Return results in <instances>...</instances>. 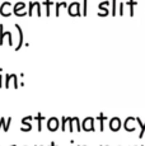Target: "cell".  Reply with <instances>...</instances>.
Here are the masks:
<instances>
[{
    "mask_svg": "<svg viewBox=\"0 0 145 146\" xmlns=\"http://www.w3.org/2000/svg\"><path fill=\"white\" fill-rule=\"evenodd\" d=\"M68 13L70 14L71 17H78V15H83L82 14V4L79 1H71L68 7Z\"/></svg>",
    "mask_w": 145,
    "mask_h": 146,
    "instance_id": "obj_1",
    "label": "cell"
},
{
    "mask_svg": "<svg viewBox=\"0 0 145 146\" xmlns=\"http://www.w3.org/2000/svg\"><path fill=\"white\" fill-rule=\"evenodd\" d=\"M13 7H14V5H13L9 0L3 1L1 5H0V14H1L3 17H10L13 13H14L13 12Z\"/></svg>",
    "mask_w": 145,
    "mask_h": 146,
    "instance_id": "obj_2",
    "label": "cell"
},
{
    "mask_svg": "<svg viewBox=\"0 0 145 146\" xmlns=\"http://www.w3.org/2000/svg\"><path fill=\"white\" fill-rule=\"evenodd\" d=\"M24 9H26V3L24 1H17L14 7H13V12H14L17 17H23L26 14H28V12Z\"/></svg>",
    "mask_w": 145,
    "mask_h": 146,
    "instance_id": "obj_3",
    "label": "cell"
},
{
    "mask_svg": "<svg viewBox=\"0 0 145 146\" xmlns=\"http://www.w3.org/2000/svg\"><path fill=\"white\" fill-rule=\"evenodd\" d=\"M83 128H82V123H80V121L78 117H71L70 119H69V131L70 132H74V131H78V132H80Z\"/></svg>",
    "mask_w": 145,
    "mask_h": 146,
    "instance_id": "obj_4",
    "label": "cell"
},
{
    "mask_svg": "<svg viewBox=\"0 0 145 146\" xmlns=\"http://www.w3.org/2000/svg\"><path fill=\"white\" fill-rule=\"evenodd\" d=\"M111 5L110 0H103L98 4V15L99 17H106L108 15V13H110V9H108V7Z\"/></svg>",
    "mask_w": 145,
    "mask_h": 146,
    "instance_id": "obj_5",
    "label": "cell"
},
{
    "mask_svg": "<svg viewBox=\"0 0 145 146\" xmlns=\"http://www.w3.org/2000/svg\"><path fill=\"white\" fill-rule=\"evenodd\" d=\"M82 128L87 132H94L96 128H94V118L93 117H87V118L83 119V123H82Z\"/></svg>",
    "mask_w": 145,
    "mask_h": 146,
    "instance_id": "obj_6",
    "label": "cell"
},
{
    "mask_svg": "<svg viewBox=\"0 0 145 146\" xmlns=\"http://www.w3.org/2000/svg\"><path fill=\"white\" fill-rule=\"evenodd\" d=\"M46 126H47V128H49V131L55 132V131L59 130V126H61V122L59 121V118H56V117H51V118L47 119Z\"/></svg>",
    "mask_w": 145,
    "mask_h": 146,
    "instance_id": "obj_7",
    "label": "cell"
},
{
    "mask_svg": "<svg viewBox=\"0 0 145 146\" xmlns=\"http://www.w3.org/2000/svg\"><path fill=\"white\" fill-rule=\"evenodd\" d=\"M14 27H15V29H17V33H18V44H17V47H15V51H18V50L22 48V46H23V43H24L23 29H22V27L19 26L18 23H15Z\"/></svg>",
    "mask_w": 145,
    "mask_h": 146,
    "instance_id": "obj_8",
    "label": "cell"
},
{
    "mask_svg": "<svg viewBox=\"0 0 145 146\" xmlns=\"http://www.w3.org/2000/svg\"><path fill=\"white\" fill-rule=\"evenodd\" d=\"M121 126H122V122L118 117H113V118L110 119V128L113 132H117V131L121 128Z\"/></svg>",
    "mask_w": 145,
    "mask_h": 146,
    "instance_id": "obj_9",
    "label": "cell"
},
{
    "mask_svg": "<svg viewBox=\"0 0 145 146\" xmlns=\"http://www.w3.org/2000/svg\"><path fill=\"white\" fill-rule=\"evenodd\" d=\"M134 122H136V117H127V118L125 119V123H124L125 130L129 131V132L135 131V125H132Z\"/></svg>",
    "mask_w": 145,
    "mask_h": 146,
    "instance_id": "obj_10",
    "label": "cell"
},
{
    "mask_svg": "<svg viewBox=\"0 0 145 146\" xmlns=\"http://www.w3.org/2000/svg\"><path fill=\"white\" fill-rule=\"evenodd\" d=\"M32 118H33L32 116H28V117H24V118L22 119V123L26 126V127H22V128H21L22 132H29V131L32 130V125H31V123L28 122V121H31Z\"/></svg>",
    "mask_w": 145,
    "mask_h": 146,
    "instance_id": "obj_11",
    "label": "cell"
},
{
    "mask_svg": "<svg viewBox=\"0 0 145 146\" xmlns=\"http://www.w3.org/2000/svg\"><path fill=\"white\" fill-rule=\"evenodd\" d=\"M10 31H4V26L0 23V44L4 43V40L7 37H9Z\"/></svg>",
    "mask_w": 145,
    "mask_h": 146,
    "instance_id": "obj_12",
    "label": "cell"
},
{
    "mask_svg": "<svg viewBox=\"0 0 145 146\" xmlns=\"http://www.w3.org/2000/svg\"><path fill=\"white\" fill-rule=\"evenodd\" d=\"M61 7H65L66 9H68L69 4L66 1H60V3H55V8H56V17H60V8Z\"/></svg>",
    "mask_w": 145,
    "mask_h": 146,
    "instance_id": "obj_13",
    "label": "cell"
},
{
    "mask_svg": "<svg viewBox=\"0 0 145 146\" xmlns=\"http://www.w3.org/2000/svg\"><path fill=\"white\" fill-rule=\"evenodd\" d=\"M35 119L37 121V125H38V132H41V131H42V121L45 119V117L40 113V112H38L37 116L35 117Z\"/></svg>",
    "mask_w": 145,
    "mask_h": 146,
    "instance_id": "obj_14",
    "label": "cell"
},
{
    "mask_svg": "<svg viewBox=\"0 0 145 146\" xmlns=\"http://www.w3.org/2000/svg\"><path fill=\"white\" fill-rule=\"evenodd\" d=\"M136 122L140 125V133H139V137L141 139V137L144 136V133H145V122H143V121L139 118V117H136Z\"/></svg>",
    "mask_w": 145,
    "mask_h": 146,
    "instance_id": "obj_15",
    "label": "cell"
},
{
    "mask_svg": "<svg viewBox=\"0 0 145 146\" xmlns=\"http://www.w3.org/2000/svg\"><path fill=\"white\" fill-rule=\"evenodd\" d=\"M107 118V117L104 116L103 113H99V116H98V119L99 121V125H101V128H99V131H104V119Z\"/></svg>",
    "mask_w": 145,
    "mask_h": 146,
    "instance_id": "obj_16",
    "label": "cell"
},
{
    "mask_svg": "<svg viewBox=\"0 0 145 146\" xmlns=\"http://www.w3.org/2000/svg\"><path fill=\"white\" fill-rule=\"evenodd\" d=\"M126 4L129 5V8H130V15L132 17L134 15V7L138 4V1H136V0H127Z\"/></svg>",
    "mask_w": 145,
    "mask_h": 146,
    "instance_id": "obj_17",
    "label": "cell"
},
{
    "mask_svg": "<svg viewBox=\"0 0 145 146\" xmlns=\"http://www.w3.org/2000/svg\"><path fill=\"white\" fill-rule=\"evenodd\" d=\"M69 119H70L69 117H61V126L60 127H61V131H63V132L66 131V123L69 122Z\"/></svg>",
    "mask_w": 145,
    "mask_h": 146,
    "instance_id": "obj_18",
    "label": "cell"
},
{
    "mask_svg": "<svg viewBox=\"0 0 145 146\" xmlns=\"http://www.w3.org/2000/svg\"><path fill=\"white\" fill-rule=\"evenodd\" d=\"M4 79H5V84H4V88H9V85H10V80L13 79V76H12V74H5L4 75Z\"/></svg>",
    "mask_w": 145,
    "mask_h": 146,
    "instance_id": "obj_19",
    "label": "cell"
},
{
    "mask_svg": "<svg viewBox=\"0 0 145 146\" xmlns=\"http://www.w3.org/2000/svg\"><path fill=\"white\" fill-rule=\"evenodd\" d=\"M52 4H54V1H52V0H45V1H43V5H45V8H46L47 17H50V5H52Z\"/></svg>",
    "mask_w": 145,
    "mask_h": 146,
    "instance_id": "obj_20",
    "label": "cell"
},
{
    "mask_svg": "<svg viewBox=\"0 0 145 146\" xmlns=\"http://www.w3.org/2000/svg\"><path fill=\"white\" fill-rule=\"evenodd\" d=\"M88 13V0H83V7H82V14L85 17Z\"/></svg>",
    "mask_w": 145,
    "mask_h": 146,
    "instance_id": "obj_21",
    "label": "cell"
},
{
    "mask_svg": "<svg viewBox=\"0 0 145 146\" xmlns=\"http://www.w3.org/2000/svg\"><path fill=\"white\" fill-rule=\"evenodd\" d=\"M33 9H36L35 1H29L28 3V15H32L33 14Z\"/></svg>",
    "mask_w": 145,
    "mask_h": 146,
    "instance_id": "obj_22",
    "label": "cell"
},
{
    "mask_svg": "<svg viewBox=\"0 0 145 146\" xmlns=\"http://www.w3.org/2000/svg\"><path fill=\"white\" fill-rule=\"evenodd\" d=\"M10 122H12V117H8V121L4 123V126H3V130L5 131V132H8L9 131V127H10Z\"/></svg>",
    "mask_w": 145,
    "mask_h": 146,
    "instance_id": "obj_23",
    "label": "cell"
},
{
    "mask_svg": "<svg viewBox=\"0 0 145 146\" xmlns=\"http://www.w3.org/2000/svg\"><path fill=\"white\" fill-rule=\"evenodd\" d=\"M111 5H112V15L117 14V0H111Z\"/></svg>",
    "mask_w": 145,
    "mask_h": 146,
    "instance_id": "obj_24",
    "label": "cell"
},
{
    "mask_svg": "<svg viewBox=\"0 0 145 146\" xmlns=\"http://www.w3.org/2000/svg\"><path fill=\"white\" fill-rule=\"evenodd\" d=\"M36 4V10H37V15L41 17V14H42V12H41V8H42V4H41L40 1H35Z\"/></svg>",
    "mask_w": 145,
    "mask_h": 146,
    "instance_id": "obj_25",
    "label": "cell"
},
{
    "mask_svg": "<svg viewBox=\"0 0 145 146\" xmlns=\"http://www.w3.org/2000/svg\"><path fill=\"white\" fill-rule=\"evenodd\" d=\"M13 75V85H14L15 89H18V78H17L15 74H12Z\"/></svg>",
    "mask_w": 145,
    "mask_h": 146,
    "instance_id": "obj_26",
    "label": "cell"
},
{
    "mask_svg": "<svg viewBox=\"0 0 145 146\" xmlns=\"http://www.w3.org/2000/svg\"><path fill=\"white\" fill-rule=\"evenodd\" d=\"M124 4H125L124 0H121V3H120V5H118V8H120V14H121V15L124 14Z\"/></svg>",
    "mask_w": 145,
    "mask_h": 146,
    "instance_id": "obj_27",
    "label": "cell"
},
{
    "mask_svg": "<svg viewBox=\"0 0 145 146\" xmlns=\"http://www.w3.org/2000/svg\"><path fill=\"white\" fill-rule=\"evenodd\" d=\"M5 122H7V121H5L4 117H0V130H1V127L4 126V123H5Z\"/></svg>",
    "mask_w": 145,
    "mask_h": 146,
    "instance_id": "obj_28",
    "label": "cell"
},
{
    "mask_svg": "<svg viewBox=\"0 0 145 146\" xmlns=\"http://www.w3.org/2000/svg\"><path fill=\"white\" fill-rule=\"evenodd\" d=\"M5 79H4V76L3 75H0V88H3L4 86V84H3V81H4Z\"/></svg>",
    "mask_w": 145,
    "mask_h": 146,
    "instance_id": "obj_29",
    "label": "cell"
},
{
    "mask_svg": "<svg viewBox=\"0 0 145 146\" xmlns=\"http://www.w3.org/2000/svg\"><path fill=\"white\" fill-rule=\"evenodd\" d=\"M49 146H57V145H56V144H55V142H54V141H52V142H51V144H50Z\"/></svg>",
    "mask_w": 145,
    "mask_h": 146,
    "instance_id": "obj_30",
    "label": "cell"
},
{
    "mask_svg": "<svg viewBox=\"0 0 145 146\" xmlns=\"http://www.w3.org/2000/svg\"><path fill=\"white\" fill-rule=\"evenodd\" d=\"M101 146H104V145H101ZM106 146H108V145H106Z\"/></svg>",
    "mask_w": 145,
    "mask_h": 146,
    "instance_id": "obj_31",
    "label": "cell"
},
{
    "mask_svg": "<svg viewBox=\"0 0 145 146\" xmlns=\"http://www.w3.org/2000/svg\"><path fill=\"white\" fill-rule=\"evenodd\" d=\"M12 146H17V145H12Z\"/></svg>",
    "mask_w": 145,
    "mask_h": 146,
    "instance_id": "obj_32",
    "label": "cell"
},
{
    "mask_svg": "<svg viewBox=\"0 0 145 146\" xmlns=\"http://www.w3.org/2000/svg\"><path fill=\"white\" fill-rule=\"evenodd\" d=\"M35 146H38V145H35Z\"/></svg>",
    "mask_w": 145,
    "mask_h": 146,
    "instance_id": "obj_33",
    "label": "cell"
},
{
    "mask_svg": "<svg viewBox=\"0 0 145 146\" xmlns=\"http://www.w3.org/2000/svg\"><path fill=\"white\" fill-rule=\"evenodd\" d=\"M78 146H79V145H78ZM84 146H85V145H84Z\"/></svg>",
    "mask_w": 145,
    "mask_h": 146,
    "instance_id": "obj_34",
    "label": "cell"
},
{
    "mask_svg": "<svg viewBox=\"0 0 145 146\" xmlns=\"http://www.w3.org/2000/svg\"><path fill=\"white\" fill-rule=\"evenodd\" d=\"M41 146H42V145H41Z\"/></svg>",
    "mask_w": 145,
    "mask_h": 146,
    "instance_id": "obj_35",
    "label": "cell"
},
{
    "mask_svg": "<svg viewBox=\"0 0 145 146\" xmlns=\"http://www.w3.org/2000/svg\"><path fill=\"white\" fill-rule=\"evenodd\" d=\"M143 146H144V145H143Z\"/></svg>",
    "mask_w": 145,
    "mask_h": 146,
    "instance_id": "obj_36",
    "label": "cell"
}]
</instances>
